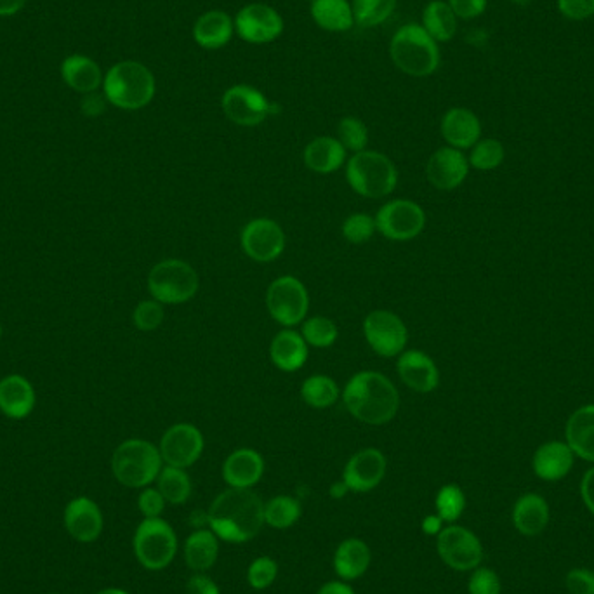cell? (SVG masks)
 Here are the masks:
<instances>
[{
  "mask_svg": "<svg viewBox=\"0 0 594 594\" xmlns=\"http://www.w3.org/2000/svg\"><path fill=\"white\" fill-rule=\"evenodd\" d=\"M264 525V502L252 489H228L207 509V527L218 539L242 544L254 539Z\"/></svg>",
  "mask_w": 594,
  "mask_h": 594,
  "instance_id": "6da1fadb",
  "label": "cell"
},
{
  "mask_svg": "<svg viewBox=\"0 0 594 594\" xmlns=\"http://www.w3.org/2000/svg\"><path fill=\"white\" fill-rule=\"evenodd\" d=\"M341 396L351 416L369 426L391 423L400 409V395L395 384L374 370H363L351 377Z\"/></svg>",
  "mask_w": 594,
  "mask_h": 594,
  "instance_id": "7a4b0ae2",
  "label": "cell"
},
{
  "mask_svg": "<svg viewBox=\"0 0 594 594\" xmlns=\"http://www.w3.org/2000/svg\"><path fill=\"white\" fill-rule=\"evenodd\" d=\"M390 58L393 65L410 77H429L440 66V47L429 37L423 25L407 23L391 37Z\"/></svg>",
  "mask_w": 594,
  "mask_h": 594,
  "instance_id": "3957f363",
  "label": "cell"
},
{
  "mask_svg": "<svg viewBox=\"0 0 594 594\" xmlns=\"http://www.w3.org/2000/svg\"><path fill=\"white\" fill-rule=\"evenodd\" d=\"M103 89L108 103L132 112L152 103L157 93V82L150 68L143 63L120 61L106 73Z\"/></svg>",
  "mask_w": 594,
  "mask_h": 594,
  "instance_id": "277c9868",
  "label": "cell"
},
{
  "mask_svg": "<svg viewBox=\"0 0 594 594\" xmlns=\"http://www.w3.org/2000/svg\"><path fill=\"white\" fill-rule=\"evenodd\" d=\"M346 181L353 192L377 200L395 192L398 171L388 155L363 150L346 162Z\"/></svg>",
  "mask_w": 594,
  "mask_h": 594,
  "instance_id": "5b68a950",
  "label": "cell"
},
{
  "mask_svg": "<svg viewBox=\"0 0 594 594\" xmlns=\"http://www.w3.org/2000/svg\"><path fill=\"white\" fill-rule=\"evenodd\" d=\"M162 468L164 461L159 447L141 438H131L120 443L113 452V476L129 489H146L157 480Z\"/></svg>",
  "mask_w": 594,
  "mask_h": 594,
  "instance_id": "8992f818",
  "label": "cell"
},
{
  "mask_svg": "<svg viewBox=\"0 0 594 594\" xmlns=\"http://www.w3.org/2000/svg\"><path fill=\"white\" fill-rule=\"evenodd\" d=\"M198 289L197 270L183 259H164L155 264L148 275V291L162 304L188 303L197 296Z\"/></svg>",
  "mask_w": 594,
  "mask_h": 594,
  "instance_id": "52a82bcc",
  "label": "cell"
},
{
  "mask_svg": "<svg viewBox=\"0 0 594 594\" xmlns=\"http://www.w3.org/2000/svg\"><path fill=\"white\" fill-rule=\"evenodd\" d=\"M134 555L139 563L152 572L171 565L178 553V535L162 518H145L134 534Z\"/></svg>",
  "mask_w": 594,
  "mask_h": 594,
  "instance_id": "ba28073f",
  "label": "cell"
},
{
  "mask_svg": "<svg viewBox=\"0 0 594 594\" xmlns=\"http://www.w3.org/2000/svg\"><path fill=\"white\" fill-rule=\"evenodd\" d=\"M266 310L284 329L303 324L310 310L308 289L292 275L275 278L266 291Z\"/></svg>",
  "mask_w": 594,
  "mask_h": 594,
  "instance_id": "9c48e42d",
  "label": "cell"
},
{
  "mask_svg": "<svg viewBox=\"0 0 594 594\" xmlns=\"http://www.w3.org/2000/svg\"><path fill=\"white\" fill-rule=\"evenodd\" d=\"M377 231L393 242H409L419 237L426 226L423 207L407 198H396L384 204L376 216Z\"/></svg>",
  "mask_w": 594,
  "mask_h": 594,
  "instance_id": "30bf717a",
  "label": "cell"
},
{
  "mask_svg": "<svg viewBox=\"0 0 594 594\" xmlns=\"http://www.w3.org/2000/svg\"><path fill=\"white\" fill-rule=\"evenodd\" d=\"M363 336L379 357H400L409 343V329L393 311L374 310L363 320Z\"/></svg>",
  "mask_w": 594,
  "mask_h": 594,
  "instance_id": "8fae6325",
  "label": "cell"
},
{
  "mask_svg": "<svg viewBox=\"0 0 594 594\" xmlns=\"http://www.w3.org/2000/svg\"><path fill=\"white\" fill-rule=\"evenodd\" d=\"M221 108L226 119L240 127L261 126L273 113L270 99L249 84L228 87L221 98Z\"/></svg>",
  "mask_w": 594,
  "mask_h": 594,
  "instance_id": "7c38bea8",
  "label": "cell"
},
{
  "mask_svg": "<svg viewBox=\"0 0 594 594\" xmlns=\"http://www.w3.org/2000/svg\"><path fill=\"white\" fill-rule=\"evenodd\" d=\"M436 549L443 563L457 572L475 570L483 560L482 542L468 528L457 525L443 528L436 539Z\"/></svg>",
  "mask_w": 594,
  "mask_h": 594,
  "instance_id": "4fadbf2b",
  "label": "cell"
},
{
  "mask_svg": "<svg viewBox=\"0 0 594 594\" xmlns=\"http://www.w3.org/2000/svg\"><path fill=\"white\" fill-rule=\"evenodd\" d=\"M235 33L247 44H270L284 33V18L275 7L261 2L247 4L235 16Z\"/></svg>",
  "mask_w": 594,
  "mask_h": 594,
  "instance_id": "5bb4252c",
  "label": "cell"
},
{
  "mask_svg": "<svg viewBox=\"0 0 594 594\" xmlns=\"http://www.w3.org/2000/svg\"><path fill=\"white\" fill-rule=\"evenodd\" d=\"M285 242L284 228L270 218L252 219L240 233L242 251L256 263H271L280 258Z\"/></svg>",
  "mask_w": 594,
  "mask_h": 594,
  "instance_id": "9a60e30c",
  "label": "cell"
},
{
  "mask_svg": "<svg viewBox=\"0 0 594 594\" xmlns=\"http://www.w3.org/2000/svg\"><path fill=\"white\" fill-rule=\"evenodd\" d=\"M205 440L202 431L190 423H178L165 431L160 440V456L165 466L186 469L202 457Z\"/></svg>",
  "mask_w": 594,
  "mask_h": 594,
  "instance_id": "2e32d148",
  "label": "cell"
},
{
  "mask_svg": "<svg viewBox=\"0 0 594 594\" xmlns=\"http://www.w3.org/2000/svg\"><path fill=\"white\" fill-rule=\"evenodd\" d=\"M388 461L379 449H362L350 457L343 471V480L351 492H370L381 485L386 476Z\"/></svg>",
  "mask_w": 594,
  "mask_h": 594,
  "instance_id": "e0dca14e",
  "label": "cell"
},
{
  "mask_svg": "<svg viewBox=\"0 0 594 594\" xmlns=\"http://www.w3.org/2000/svg\"><path fill=\"white\" fill-rule=\"evenodd\" d=\"M469 160L452 146H443L429 157L426 176L436 190H456L468 178Z\"/></svg>",
  "mask_w": 594,
  "mask_h": 594,
  "instance_id": "ac0fdd59",
  "label": "cell"
},
{
  "mask_svg": "<svg viewBox=\"0 0 594 594\" xmlns=\"http://www.w3.org/2000/svg\"><path fill=\"white\" fill-rule=\"evenodd\" d=\"M398 376L402 383L416 393H431L440 384V372L433 358L424 351L405 350L398 357Z\"/></svg>",
  "mask_w": 594,
  "mask_h": 594,
  "instance_id": "d6986e66",
  "label": "cell"
},
{
  "mask_svg": "<svg viewBox=\"0 0 594 594\" xmlns=\"http://www.w3.org/2000/svg\"><path fill=\"white\" fill-rule=\"evenodd\" d=\"M65 527L75 541L89 544L103 532V513L93 499L77 497L66 506Z\"/></svg>",
  "mask_w": 594,
  "mask_h": 594,
  "instance_id": "ffe728a7",
  "label": "cell"
},
{
  "mask_svg": "<svg viewBox=\"0 0 594 594\" xmlns=\"http://www.w3.org/2000/svg\"><path fill=\"white\" fill-rule=\"evenodd\" d=\"M221 473L231 489H252L263 478V456L254 449L233 450L223 462Z\"/></svg>",
  "mask_w": 594,
  "mask_h": 594,
  "instance_id": "44dd1931",
  "label": "cell"
},
{
  "mask_svg": "<svg viewBox=\"0 0 594 594\" xmlns=\"http://www.w3.org/2000/svg\"><path fill=\"white\" fill-rule=\"evenodd\" d=\"M235 33V21L223 9H211L198 16L193 25V40L207 51H216L230 44Z\"/></svg>",
  "mask_w": 594,
  "mask_h": 594,
  "instance_id": "7402d4cb",
  "label": "cell"
},
{
  "mask_svg": "<svg viewBox=\"0 0 594 594\" xmlns=\"http://www.w3.org/2000/svg\"><path fill=\"white\" fill-rule=\"evenodd\" d=\"M480 134L482 124L468 108H450L449 112L443 115L442 136L452 148H471L480 141Z\"/></svg>",
  "mask_w": 594,
  "mask_h": 594,
  "instance_id": "603a6c76",
  "label": "cell"
},
{
  "mask_svg": "<svg viewBox=\"0 0 594 594\" xmlns=\"http://www.w3.org/2000/svg\"><path fill=\"white\" fill-rule=\"evenodd\" d=\"M310 346L304 341L301 332L284 329L271 339L270 358L273 365L282 372H297L308 360Z\"/></svg>",
  "mask_w": 594,
  "mask_h": 594,
  "instance_id": "cb8c5ba5",
  "label": "cell"
},
{
  "mask_svg": "<svg viewBox=\"0 0 594 594\" xmlns=\"http://www.w3.org/2000/svg\"><path fill=\"white\" fill-rule=\"evenodd\" d=\"M346 153L348 152L339 139L332 136H318L304 148V165L315 174H332L348 162Z\"/></svg>",
  "mask_w": 594,
  "mask_h": 594,
  "instance_id": "d4e9b609",
  "label": "cell"
},
{
  "mask_svg": "<svg viewBox=\"0 0 594 594\" xmlns=\"http://www.w3.org/2000/svg\"><path fill=\"white\" fill-rule=\"evenodd\" d=\"M35 407V391L23 376H7L0 381V410L11 419L30 416Z\"/></svg>",
  "mask_w": 594,
  "mask_h": 594,
  "instance_id": "484cf974",
  "label": "cell"
},
{
  "mask_svg": "<svg viewBox=\"0 0 594 594\" xmlns=\"http://www.w3.org/2000/svg\"><path fill=\"white\" fill-rule=\"evenodd\" d=\"M370 548L367 542L351 537L341 542L334 553V570L341 581L360 579L370 567Z\"/></svg>",
  "mask_w": 594,
  "mask_h": 594,
  "instance_id": "4316f807",
  "label": "cell"
},
{
  "mask_svg": "<svg viewBox=\"0 0 594 594\" xmlns=\"http://www.w3.org/2000/svg\"><path fill=\"white\" fill-rule=\"evenodd\" d=\"M574 464V452L567 443L549 442L537 449L534 456L535 475L542 480H560Z\"/></svg>",
  "mask_w": 594,
  "mask_h": 594,
  "instance_id": "83f0119b",
  "label": "cell"
},
{
  "mask_svg": "<svg viewBox=\"0 0 594 594\" xmlns=\"http://www.w3.org/2000/svg\"><path fill=\"white\" fill-rule=\"evenodd\" d=\"M185 563L195 574H204L218 561L219 542L211 528H198L185 542Z\"/></svg>",
  "mask_w": 594,
  "mask_h": 594,
  "instance_id": "f1b7e54d",
  "label": "cell"
},
{
  "mask_svg": "<svg viewBox=\"0 0 594 594\" xmlns=\"http://www.w3.org/2000/svg\"><path fill=\"white\" fill-rule=\"evenodd\" d=\"M310 13L313 21L325 32H348L355 25L350 0H311Z\"/></svg>",
  "mask_w": 594,
  "mask_h": 594,
  "instance_id": "f546056e",
  "label": "cell"
},
{
  "mask_svg": "<svg viewBox=\"0 0 594 594\" xmlns=\"http://www.w3.org/2000/svg\"><path fill=\"white\" fill-rule=\"evenodd\" d=\"M61 75L66 84L77 93H94L103 84V75L98 63L82 54H73L66 58L61 65Z\"/></svg>",
  "mask_w": 594,
  "mask_h": 594,
  "instance_id": "4dcf8cb0",
  "label": "cell"
},
{
  "mask_svg": "<svg viewBox=\"0 0 594 594\" xmlns=\"http://www.w3.org/2000/svg\"><path fill=\"white\" fill-rule=\"evenodd\" d=\"M567 442L574 454L594 462V405L575 410L568 419Z\"/></svg>",
  "mask_w": 594,
  "mask_h": 594,
  "instance_id": "1f68e13d",
  "label": "cell"
},
{
  "mask_svg": "<svg viewBox=\"0 0 594 594\" xmlns=\"http://www.w3.org/2000/svg\"><path fill=\"white\" fill-rule=\"evenodd\" d=\"M513 522L523 535L541 534L549 522L548 504L541 495H523L513 509Z\"/></svg>",
  "mask_w": 594,
  "mask_h": 594,
  "instance_id": "d6a6232c",
  "label": "cell"
},
{
  "mask_svg": "<svg viewBox=\"0 0 594 594\" xmlns=\"http://www.w3.org/2000/svg\"><path fill=\"white\" fill-rule=\"evenodd\" d=\"M421 25L431 39L436 42H449L457 32V16L450 9L449 2L433 0L424 7Z\"/></svg>",
  "mask_w": 594,
  "mask_h": 594,
  "instance_id": "836d02e7",
  "label": "cell"
},
{
  "mask_svg": "<svg viewBox=\"0 0 594 594\" xmlns=\"http://www.w3.org/2000/svg\"><path fill=\"white\" fill-rule=\"evenodd\" d=\"M301 396L304 403L310 405L311 409H329L332 405H336L341 396V390L332 377L317 374L304 379V383L301 384Z\"/></svg>",
  "mask_w": 594,
  "mask_h": 594,
  "instance_id": "e575fe53",
  "label": "cell"
},
{
  "mask_svg": "<svg viewBox=\"0 0 594 594\" xmlns=\"http://www.w3.org/2000/svg\"><path fill=\"white\" fill-rule=\"evenodd\" d=\"M157 489L164 495L165 502L181 506L192 497V480L185 469L165 466L157 476Z\"/></svg>",
  "mask_w": 594,
  "mask_h": 594,
  "instance_id": "d590c367",
  "label": "cell"
},
{
  "mask_svg": "<svg viewBox=\"0 0 594 594\" xmlns=\"http://www.w3.org/2000/svg\"><path fill=\"white\" fill-rule=\"evenodd\" d=\"M301 502L292 495H277L264 502V523L275 530L291 528L301 518Z\"/></svg>",
  "mask_w": 594,
  "mask_h": 594,
  "instance_id": "8d00e7d4",
  "label": "cell"
},
{
  "mask_svg": "<svg viewBox=\"0 0 594 594\" xmlns=\"http://www.w3.org/2000/svg\"><path fill=\"white\" fill-rule=\"evenodd\" d=\"M398 0H353V16L355 25L362 28H374L383 25L384 21L395 13Z\"/></svg>",
  "mask_w": 594,
  "mask_h": 594,
  "instance_id": "74e56055",
  "label": "cell"
},
{
  "mask_svg": "<svg viewBox=\"0 0 594 594\" xmlns=\"http://www.w3.org/2000/svg\"><path fill=\"white\" fill-rule=\"evenodd\" d=\"M301 336L304 341L308 343L311 348H330L332 344L336 343L339 337V329H337L336 322L330 318L317 317L308 318L304 320L303 327H301Z\"/></svg>",
  "mask_w": 594,
  "mask_h": 594,
  "instance_id": "f35d334b",
  "label": "cell"
},
{
  "mask_svg": "<svg viewBox=\"0 0 594 594\" xmlns=\"http://www.w3.org/2000/svg\"><path fill=\"white\" fill-rule=\"evenodd\" d=\"M337 139L346 148V152H363L369 143V129L358 117H344L337 124Z\"/></svg>",
  "mask_w": 594,
  "mask_h": 594,
  "instance_id": "ab89813d",
  "label": "cell"
},
{
  "mask_svg": "<svg viewBox=\"0 0 594 594\" xmlns=\"http://www.w3.org/2000/svg\"><path fill=\"white\" fill-rule=\"evenodd\" d=\"M435 506L436 515L440 516L443 522H456L466 508V497L457 485H445L436 494Z\"/></svg>",
  "mask_w": 594,
  "mask_h": 594,
  "instance_id": "60d3db41",
  "label": "cell"
},
{
  "mask_svg": "<svg viewBox=\"0 0 594 594\" xmlns=\"http://www.w3.org/2000/svg\"><path fill=\"white\" fill-rule=\"evenodd\" d=\"M377 231L376 218L365 212H355L344 219L343 237L353 245L367 244Z\"/></svg>",
  "mask_w": 594,
  "mask_h": 594,
  "instance_id": "b9f144b4",
  "label": "cell"
},
{
  "mask_svg": "<svg viewBox=\"0 0 594 594\" xmlns=\"http://www.w3.org/2000/svg\"><path fill=\"white\" fill-rule=\"evenodd\" d=\"M504 160V148L497 139H482L473 146L469 164L480 171H492Z\"/></svg>",
  "mask_w": 594,
  "mask_h": 594,
  "instance_id": "7bdbcfd3",
  "label": "cell"
},
{
  "mask_svg": "<svg viewBox=\"0 0 594 594\" xmlns=\"http://www.w3.org/2000/svg\"><path fill=\"white\" fill-rule=\"evenodd\" d=\"M164 318V304L155 301V299L141 301L132 313V322L136 325V329L143 330V332L159 329L160 325L164 324Z\"/></svg>",
  "mask_w": 594,
  "mask_h": 594,
  "instance_id": "ee69618b",
  "label": "cell"
},
{
  "mask_svg": "<svg viewBox=\"0 0 594 594\" xmlns=\"http://www.w3.org/2000/svg\"><path fill=\"white\" fill-rule=\"evenodd\" d=\"M278 575L277 561L270 556H259L247 568V582L252 589L270 588Z\"/></svg>",
  "mask_w": 594,
  "mask_h": 594,
  "instance_id": "f6af8a7d",
  "label": "cell"
},
{
  "mask_svg": "<svg viewBox=\"0 0 594 594\" xmlns=\"http://www.w3.org/2000/svg\"><path fill=\"white\" fill-rule=\"evenodd\" d=\"M468 588L469 594H501V581L490 568H475Z\"/></svg>",
  "mask_w": 594,
  "mask_h": 594,
  "instance_id": "bcb514c9",
  "label": "cell"
},
{
  "mask_svg": "<svg viewBox=\"0 0 594 594\" xmlns=\"http://www.w3.org/2000/svg\"><path fill=\"white\" fill-rule=\"evenodd\" d=\"M164 495L160 494L159 489H150L146 487L143 492L139 494L138 508L141 515L145 518H160L165 509Z\"/></svg>",
  "mask_w": 594,
  "mask_h": 594,
  "instance_id": "7dc6e473",
  "label": "cell"
},
{
  "mask_svg": "<svg viewBox=\"0 0 594 594\" xmlns=\"http://www.w3.org/2000/svg\"><path fill=\"white\" fill-rule=\"evenodd\" d=\"M558 7L568 20H588L594 14V0H558Z\"/></svg>",
  "mask_w": 594,
  "mask_h": 594,
  "instance_id": "c3c4849f",
  "label": "cell"
},
{
  "mask_svg": "<svg viewBox=\"0 0 594 594\" xmlns=\"http://www.w3.org/2000/svg\"><path fill=\"white\" fill-rule=\"evenodd\" d=\"M567 588L572 594H594L593 572L575 568L567 575Z\"/></svg>",
  "mask_w": 594,
  "mask_h": 594,
  "instance_id": "681fc988",
  "label": "cell"
},
{
  "mask_svg": "<svg viewBox=\"0 0 594 594\" xmlns=\"http://www.w3.org/2000/svg\"><path fill=\"white\" fill-rule=\"evenodd\" d=\"M449 6L457 18L475 20L485 11L487 0H449Z\"/></svg>",
  "mask_w": 594,
  "mask_h": 594,
  "instance_id": "f907efd6",
  "label": "cell"
},
{
  "mask_svg": "<svg viewBox=\"0 0 594 594\" xmlns=\"http://www.w3.org/2000/svg\"><path fill=\"white\" fill-rule=\"evenodd\" d=\"M186 593L188 594H221L218 584L212 581L209 575L195 574L186 582Z\"/></svg>",
  "mask_w": 594,
  "mask_h": 594,
  "instance_id": "816d5d0a",
  "label": "cell"
},
{
  "mask_svg": "<svg viewBox=\"0 0 594 594\" xmlns=\"http://www.w3.org/2000/svg\"><path fill=\"white\" fill-rule=\"evenodd\" d=\"M106 101L108 99H106L105 94H98L94 91V93L86 94L82 98L80 108H82V113L87 115V117H99L101 113H105Z\"/></svg>",
  "mask_w": 594,
  "mask_h": 594,
  "instance_id": "f5cc1de1",
  "label": "cell"
},
{
  "mask_svg": "<svg viewBox=\"0 0 594 594\" xmlns=\"http://www.w3.org/2000/svg\"><path fill=\"white\" fill-rule=\"evenodd\" d=\"M582 499L594 515V468L589 469L581 485Z\"/></svg>",
  "mask_w": 594,
  "mask_h": 594,
  "instance_id": "db71d44e",
  "label": "cell"
},
{
  "mask_svg": "<svg viewBox=\"0 0 594 594\" xmlns=\"http://www.w3.org/2000/svg\"><path fill=\"white\" fill-rule=\"evenodd\" d=\"M317 594H357L353 591L350 584L346 582L332 581L324 584L322 588L318 589Z\"/></svg>",
  "mask_w": 594,
  "mask_h": 594,
  "instance_id": "11a10c76",
  "label": "cell"
},
{
  "mask_svg": "<svg viewBox=\"0 0 594 594\" xmlns=\"http://www.w3.org/2000/svg\"><path fill=\"white\" fill-rule=\"evenodd\" d=\"M421 528L426 535H438L443 530V520L438 515H428L421 523Z\"/></svg>",
  "mask_w": 594,
  "mask_h": 594,
  "instance_id": "9f6ffc18",
  "label": "cell"
},
{
  "mask_svg": "<svg viewBox=\"0 0 594 594\" xmlns=\"http://www.w3.org/2000/svg\"><path fill=\"white\" fill-rule=\"evenodd\" d=\"M27 0H0V16H13L20 13Z\"/></svg>",
  "mask_w": 594,
  "mask_h": 594,
  "instance_id": "6f0895ef",
  "label": "cell"
},
{
  "mask_svg": "<svg viewBox=\"0 0 594 594\" xmlns=\"http://www.w3.org/2000/svg\"><path fill=\"white\" fill-rule=\"evenodd\" d=\"M350 492L351 490L348 489V485L344 483V480H341V482H334L330 485L329 494L332 499H344Z\"/></svg>",
  "mask_w": 594,
  "mask_h": 594,
  "instance_id": "680465c9",
  "label": "cell"
},
{
  "mask_svg": "<svg viewBox=\"0 0 594 594\" xmlns=\"http://www.w3.org/2000/svg\"><path fill=\"white\" fill-rule=\"evenodd\" d=\"M98 594H129L124 589H117V588H108L103 589V591H99Z\"/></svg>",
  "mask_w": 594,
  "mask_h": 594,
  "instance_id": "91938a15",
  "label": "cell"
},
{
  "mask_svg": "<svg viewBox=\"0 0 594 594\" xmlns=\"http://www.w3.org/2000/svg\"><path fill=\"white\" fill-rule=\"evenodd\" d=\"M511 2H515V4H518V6H527V4H530L532 0H511Z\"/></svg>",
  "mask_w": 594,
  "mask_h": 594,
  "instance_id": "94428289",
  "label": "cell"
},
{
  "mask_svg": "<svg viewBox=\"0 0 594 594\" xmlns=\"http://www.w3.org/2000/svg\"><path fill=\"white\" fill-rule=\"evenodd\" d=\"M0 336H2V327H0Z\"/></svg>",
  "mask_w": 594,
  "mask_h": 594,
  "instance_id": "6125c7cd",
  "label": "cell"
},
{
  "mask_svg": "<svg viewBox=\"0 0 594 594\" xmlns=\"http://www.w3.org/2000/svg\"><path fill=\"white\" fill-rule=\"evenodd\" d=\"M306 2H311V0H306Z\"/></svg>",
  "mask_w": 594,
  "mask_h": 594,
  "instance_id": "be15d7a7",
  "label": "cell"
},
{
  "mask_svg": "<svg viewBox=\"0 0 594 594\" xmlns=\"http://www.w3.org/2000/svg\"><path fill=\"white\" fill-rule=\"evenodd\" d=\"M49 594H54V593H49Z\"/></svg>",
  "mask_w": 594,
  "mask_h": 594,
  "instance_id": "e7e4bbea",
  "label": "cell"
}]
</instances>
